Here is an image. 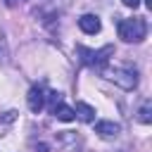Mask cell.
I'll use <instances>...</instances> for the list:
<instances>
[{
    "instance_id": "obj_1",
    "label": "cell",
    "mask_w": 152,
    "mask_h": 152,
    "mask_svg": "<svg viewBox=\"0 0 152 152\" xmlns=\"http://www.w3.org/2000/svg\"><path fill=\"white\" fill-rule=\"evenodd\" d=\"M119 38L126 43H140L147 36V21L142 17H131V19H119L116 24Z\"/></svg>"
},
{
    "instance_id": "obj_2",
    "label": "cell",
    "mask_w": 152,
    "mask_h": 152,
    "mask_svg": "<svg viewBox=\"0 0 152 152\" xmlns=\"http://www.w3.org/2000/svg\"><path fill=\"white\" fill-rule=\"evenodd\" d=\"M76 52L81 55V62L86 66H93V69H104V64L109 62V57H114V45H104L100 50H90L86 45H76Z\"/></svg>"
},
{
    "instance_id": "obj_3",
    "label": "cell",
    "mask_w": 152,
    "mask_h": 152,
    "mask_svg": "<svg viewBox=\"0 0 152 152\" xmlns=\"http://www.w3.org/2000/svg\"><path fill=\"white\" fill-rule=\"evenodd\" d=\"M102 74H104V78H109V81H114L116 86H121L124 90H133L135 86H138V71L133 69V66H114V69H102Z\"/></svg>"
},
{
    "instance_id": "obj_4",
    "label": "cell",
    "mask_w": 152,
    "mask_h": 152,
    "mask_svg": "<svg viewBox=\"0 0 152 152\" xmlns=\"http://www.w3.org/2000/svg\"><path fill=\"white\" fill-rule=\"evenodd\" d=\"M26 102H28V109H31L33 114H38V112L45 107V90H43L40 86H31V90H28V95H26Z\"/></svg>"
},
{
    "instance_id": "obj_5",
    "label": "cell",
    "mask_w": 152,
    "mask_h": 152,
    "mask_svg": "<svg viewBox=\"0 0 152 152\" xmlns=\"http://www.w3.org/2000/svg\"><path fill=\"white\" fill-rule=\"evenodd\" d=\"M78 26H81L83 33H90V36H93V33H100V28H102L97 14H83V17L78 19Z\"/></svg>"
},
{
    "instance_id": "obj_6",
    "label": "cell",
    "mask_w": 152,
    "mask_h": 152,
    "mask_svg": "<svg viewBox=\"0 0 152 152\" xmlns=\"http://www.w3.org/2000/svg\"><path fill=\"white\" fill-rule=\"evenodd\" d=\"M95 133L102 135V138H116L121 133V126L114 124V121H97L95 124Z\"/></svg>"
},
{
    "instance_id": "obj_7",
    "label": "cell",
    "mask_w": 152,
    "mask_h": 152,
    "mask_svg": "<svg viewBox=\"0 0 152 152\" xmlns=\"http://www.w3.org/2000/svg\"><path fill=\"white\" fill-rule=\"evenodd\" d=\"M50 112H52V114H55L59 121H74V119H76V114H74V107H66L64 102H57V104H55Z\"/></svg>"
},
{
    "instance_id": "obj_8",
    "label": "cell",
    "mask_w": 152,
    "mask_h": 152,
    "mask_svg": "<svg viewBox=\"0 0 152 152\" xmlns=\"http://www.w3.org/2000/svg\"><path fill=\"white\" fill-rule=\"evenodd\" d=\"M74 114H76L81 121H86V124H90V121L95 119V109H93L88 102H76V107H74Z\"/></svg>"
},
{
    "instance_id": "obj_9",
    "label": "cell",
    "mask_w": 152,
    "mask_h": 152,
    "mask_svg": "<svg viewBox=\"0 0 152 152\" xmlns=\"http://www.w3.org/2000/svg\"><path fill=\"white\" fill-rule=\"evenodd\" d=\"M138 119H140L142 124H150V121H152V102H150V100L142 102V107H140V112H138Z\"/></svg>"
},
{
    "instance_id": "obj_10",
    "label": "cell",
    "mask_w": 152,
    "mask_h": 152,
    "mask_svg": "<svg viewBox=\"0 0 152 152\" xmlns=\"http://www.w3.org/2000/svg\"><path fill=\"white\" fill-rule=\"evenodd\" d=\"M121 2H124L126 7H133V10H135V7L140 5V0H121Z\"/></svg>"
},
{
    "instance_id": "obj_11",
    "label": "cell",
    "mask_w": 152,
    "mask_h": 152,
    "mask_svg": "<svg viewBox=\"0 0 152 152\" xmlns=\"http://www.w3.org/2000/svg\"><path fill=\"white\" fill-rule=\"evenodd\" d=\"M36 152H50V147H48L45 142H38V145H36Z\"/></svg>"
},
{
    "instance_id": "obj_12",
    "label": "cell",
    "mask_w": 152,
    "mask_h": 152,
    "mask_svg": "<svg viewBox=\"0 0 152 152\" xmlns=\"http://www.w3.org/2000/svg\"><path fill=\"white\" fill-rule=\"evenodd\" d=\"M19 2H24V0H5L7 7H14V5H19Z\"/></svg>"
},
{
    "instance_id": "obj_13",
    "label": "cell",
    "mask_w": 152,
    "mask_h": 152,
    "mask_svg": "<svg viewBox=\"0 0 152 152\" xmlns=\"http://www.w3.org/2000/svg\"><path fill=\"white\" fill-rule=\"evenodd\" d=\"M145 5H147V10H152V0H145Z\"/></svg>"
}]
</instances>
